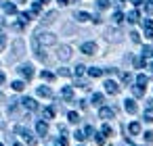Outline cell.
I'll return each instance as SVG.
<instances>
[{
  "mask_svg": "<svg viewBox=\"0 0 153 146\" xmlns=\"http://www.w3.org/2000/svg\"><path fill=\"white\" fill-rule=\"evenodd\" d=\"M15 134H19V136H21L30 146H36V144H38V140L32 136V131H30V129H25L23 125H17V127H15Z\"/></svg>",
  "mask_w": 153,
  "mask_h": 146,
  "instance_id": "cell-1",
  "label": "cell"
},
{
  "mask_svg": "<svg viewBox=\"0 0 153 146\" xmlns=\"http://www.w3.org/2000/svg\"><path fill=\"white\" fill-rule=\"evenodd\" d=\"M23 56V40H15V44H13V54L9 56V61H17V59H21Z\"/></svg>",
  "mask_w": 153,
  "mask_h": 146,
  "instance_id": "cell-2",
  "label": "cell"
},
{
  "mask_svg": "<svg viewBox=\"0 0 153 146\" xmlns=\"http://www.w3.org/2000/svg\"><path fill=\"white\" fill-rule=\"evenodd\" d=\"M17 71H19V73H21V77H25L27 81L34 77V67H32V65H21Z\"/></svg>",
  "mask_w": 153,
  "mask_h": 146,
  "instance_id": "cell-3",
  "label": "cell"
},
{
  "mask_svg": "<svg viewBox=\"0 0 153 146\" xmlns=\"http://www.w3.org/2000/svg\"><path fill=\"white\" fill-rule=\"evenodd\" d=\"M99 117H101V119H113V117H115V109H111V106H101V109H99Z\"/></svg>",
  "mask_w": 153,
  "mask_h": 146,
  "instance_id": "cell-4",
  "label": "cell"
},
{
  "mask_svg": "<svg viewBox=\"0 0 153 146\" xmlns=\"http://www.w3.org/2000/svg\"><path fill=\"white\" fill-rule=\"evenodd\" d=\"M105 92H107V94H117V92H120V86H117L113 79H107V81H105Z\"/></svg>",
  "mask_w": 153,
  "mask_h": 146,
  "instance_id": "cell-5",
  "label": "cell"
},
{
  "mask_svg": "<svg viewBox=\"0 0 153 146\" xmlns=\"http://www.w3.org/2000/svg\"><path fill=\"white\" fill-rule=\"evenodd\" d=\"M124 109H126V113H130V115H134V113L138 111V106H136V102H134L132 98H126V100H124Z\"/></svg>",
  "mask_w": 153,
  "mask_h": 146,
  "instance_id": "cell-6",
  "label": "cell"
},
{
  "mask_svg": "<svg viewBox=\"0 0 153 146\" xmlns=\"http://www.w3.org/2000/svg\"><path fill=\"white\" fill-rule=\"evenodd\" d=\"M80 50H82L84 54H94V52H97V44H94V42H84Z\"/></svg>",
  "mask_w": 153,
  "mask_h": 146,
  "instance_id": "cell-7",
  "label": "cell"
},
{
  "mask_svg": "<svg viewBox=\"0 0 153 146\" xmlns=\"http://www.w3.org/2000/svg\"><path fill=\"white\" fill-rule=\"evenodd\" d=\"M143 27H145V36H147L149 40H153V21H151V19H145V21H143Z\"/></svg>",
  "mask_w": 153,
  "mask_h": 146,
  "instance_id": "cell-8",
  "label": "cell"
},
{
  "mask_svg": "<svg viewBox=\"0 0 153 146\" xmlns=\"http://www.w3.org/2000/svg\"><path fill=\"white\" fill-rule=\"evenodd\" d=\"M57 54H59L61 61H67V59H71V48H69V46H61Z\"/></svg>",
  "mask_w": 153,
  "mask_h": 146,
  "instance_id": "cell-9",
  "label": "cell"
},
{
  "mask_svg": "<svg viewBox=\"0 0 153 146\" xmlns=\"http://www.w3.org/2000/svg\"><path fill=\"white\" fill-rule=\"evenodd\" d=\"M21 104H23L25 109H30V111H36V109H38V102H36L34 98H30V96H25V98L21 100Z\"/></svg>",
  "mask_w": 153,
  "mask_h": 146,
  "instance_id": "cell-10",
  "label": "cell"
},
{
  "mask_svg": "<svg viewBox=\"0 0 153 146\" xmlns=\"http://www.w3.org/2000/svg\"><path fill=\"white\" fill-rule=\"evenodd\" d=\"M61 98H63V100H71V98H74V90H71V86H65V88L61 90Z\"/></svg>",
  "mask_w": 153,
  "mask_h": 146,
  "instance_id": "cell-11",
  "label": "cell"
},
{
  "mask_svg": "<svg viewBox=\"0 0 153 146\" xmlns=\"http://www.w3.org/2000/svg\"><path fill=\"white\" fill-rule=\"evenodd\" d=\"M36 131H38L40 136H46V134H48V125H46L44 121H38V123H36Z\"/></svg>",
  "mask_w": 153,
  "mask_h": 146,
  "instance_id": "cell-12",
  "label": "cell"
},
{
  "mask_svg": "<svg viewBox=\"0 0 153 146\" xmlns=\"http://www.w3.org/2000/svg\"><path fill=\"white\" fill-rule=\"evenodd\" d=\"M74 17H76L78 21H82V23H84V21H88V19H92V17H90L88 13H84V11H76V13H74Z\"/></svg>",
  "mask_w": 153,
  "mask_h": 146,
  "instance_id": "cell-13",
  "label": "cell"
},
{
  "mask_svg": "<svg viewBox=\"0 0 153 146\" xmlns=\"http://www.w3.org/2000/svg\"><path fill=\"white\" fill-rule=\"evenodd\" d=\"M38 96L51 98V96H53V90H51V88H46V86H40V88H38Z\"/></svg>",
  "mask_w": 153,
  "mask_h": 146,
  "instance_id": "cell-14",
  "label": "cell"
},
{
  "mask_svg": "<svg viewBox=\"0 0 153 146\" xmlns=\"http://www.w3.org/2000/svg\"><path fill=\"white\" fill-rule=\"evenodd\" d=\"M103 100H105L103 94H99V92L92 94V104H94V106H103Z\"/></svg>",
  "mask_w": 153,
  "mask_h": 146,
  "instance_id": "cell-15",
  "label": "cell"
},
{
  "mask_svg": "<svg viewBox=\"0 0 153 146\" xmlns=\"http://www.w3.org/2000/svg\"><path fill=\"white\" fill-rule=\"evenodd\" d=\"M143 119H145L147 123H151V121H153V106H147V109H145V113H143Z\"/></svg>",
  "mask_w": 153,
  "mask_h": 146,
  "instance_id": "cell-16",
  "label": "cell"
},
{
  "mask_svg": "<svg viewBox=\"0 0 153 146\" xmlns=\"http://www.w3.org/2000/svg\"><path fill=\"white\" fill-rule=\"evenodd\" d=\"M105 73V69H99V67H92V69H88V75L90 77H101Z\"/></svg>",
  "mask_w": 153,
  "mask_h": 146,
  "instance_id": "cell-17",
  "label": "cell"
},
{
  "mask_svg": "<svg viewBox=\"0 0 153 146\" xmlns=\"http://www.w3.org/2000/svg\"><path fill=\"white\" fill-rule=\"evenodd\" d=\"M128 131H130L132 136L140 134V123H136V121H134V123H130V125H128Z\"/></svg>",
  "mask_w": 153,
  "mask_h": 146,
  "instance_id": "cell-18",
  "label": "cell"
},
{
  "mask_svg": "<svg viewBox=\"0 0 153 146\" xmlns=\"http://www.w3.org/2000/svg\"><path fill=\"white\" fill-rule=\"evenodd\" d=\"M2 7H4V11H7L9 15H15V13H17V7H15L13 2H4Z\"/></svg>",
  "mask_w": 153,
  "mask_h": 146,
  "instance_id": "cell-19",
  "label": "cell"
},
{
  "mask_svg": "<svg viewBox=\"0 0 153 146\" xmlns=\"http://www.w3.org/2000/svg\"><path fill=\"white\" fill-rule=\"evenodd\" d=\"M126 19H128V23H136L138 21V11H130L126 15Z\"/></svg>",
  "mask_w": 153,
  "mask_h": 146,
  "instance_id": "cell-20",
  "label": "cell"
},
{
  "mask_svg": "<svg viewBox=\"0 0 153 146\" xmlns=\"http://www.w3.org/2000/svg\"><path fill=\"white\" fill-rule=\"evenodd\" d=\"M55 17H57V13H55V11L46 13V15H44V19H42V23H53V21H55Z\"/></svg>",
  "mask_w": 153,
  "mask_h": 146,
  "instance_id": "cell-21",
  "label": "cell"
},
{
  "mask_svg": "<svg viewBox=\"0 0 153 146\" xmlns=\"http://www.w3.org/2000/svg\"><path fill=\"white\" fill-rule=\"evenodd\" d=\"M67 119H69V123H78V121H80V115H78L76 111H69V113H67Z\"/></svg>",
  "mask_w": 153,
  "mask_h": 146,
  "instance_id": "cell-22",
  "label": "cell"
},
{
  "mask_svg": "<svg viewBox=\"0 0 153 146\" xmlns=\"http://www.w3.org/2000/svg\"><path fill=\"white\" fill-rule=\"evenodd\" d=\"M32 17H34V13H32V11H30V13H19V19H21V23H27Z\"/></svg>",
  "mask_w": 153,
  "mask_h": 146,
  "instance_id": "cell-23",
  "label": "cell"
},
{
  "mask_svg": "<svg viewBox=\"0 0 153 146\" xmlns=\"http://www.w3.org/2000/svg\"><path fill=\"white\" fill-rule=\"evenodd\" d=\"M111 21H113L115 25H117V23H122V21H124V15H122L120 11H115V13H113V17H111Z\"/></svg>",
  "mask_w": 153,
  "mask_h": 146,
  "instance_id": "cell-24",
  "label": "cell"
},
{
  "mask_svg": "<svg viewBox=\"0 0 153 146\" xmlns=\"http://www.w3.org/2000/svg\"><path fill=\"white\" fill-rule=\"evenodd\" d=\"M84 71H86V67H84V65H78V67L74 69V75H76V77H82Z\"/></svg>",
  "mask_w": 153,
  "mask_h": 146,
  "instance_id": "cell-25",
  "label": "cell"
},
{
  "mask_svg": "<svg viewBox=\"0 0 153 146\" xmlns=\"http://www.w3.org/2000/svg\"><path fill=\"white\" fill-rule=\"evenodd\" d=\"M147 81H149V77H147L145 73H140V75H136V84H138V86H145Z\"/></svg>",
  "mask_w": 153,
  "mask_h": 146,
  "instance_id": "cell-26",
  "label": "cell"
},
{
  "mask_svg": "<svg viewBox=\"0 0 153 146\" xmlns=\"http://www.w3.org/2000/svg\"><path fill=\"white\" fill-rule=\"evenodd\" d=\"M42 115H44L46 119H53V117H55V109H51V106H46V109L42 111Z\"/></svg>",
  "mask_w": 153,
  "mask_h": 146,
  "instance_id": "cell-27",
  "label": "cell"
},
{
  "mask_svg": "<svg viewBox=\"0 0 153 146\" xmlns=\"http://www.w3.org/2000/svg\"><path fill=\"white\" fill-rule=\"evenodd\" d=\"M11 86H13V90H15V92H21V90L25 88V84H23V81H13Z\"/></svg>",
  "mask_w": 153,
  "mask_h": 146,
  "instance_id": "cell-28",
  "label": "cell"
},
{
  "mask_svg": "<svg viewBox=\"0 0 153 146\" xmlns=\"http://www.w3.org/2000/svg\"><path fill=\"white\" fill-rule=\"evenodd\" d=\"M132 94H134V96L138 98V96H143V94H145V88H143V86H134V90H132Z\"/></svg>",
  "mask_w": 153,
  "mask_h": 146,
  "instance_id": "cell-29",
  "label": "cell"
},
{
  "mask_svg": "<svg viewBox=\"0 0 153 146\" xmlns=\"http://www.w3.org/2000/svg\"><path fill=\"white\" fill-rule=\"evenodd\" d=\"M101 134H103L105 138H107V136H111V134H113V129H111V125H107V123H105V125H103V129H101Z\"/></svg>",
  "mask_w": 153,
  "mask_h": 146,
  "instance_id": "cell-30",
  "label": "cell"
},
{
  "mask_svg": "<svg viewBox=\"0 0 153 146\" xmlns=\"http://www.w3.org/2000/svg\"><path fill=\"white\" fill-rule=\"evenodd\" d=\"M145 11H147V15H153V0H147L145 2Z\"/></svg>",
  "mask_w": 153,
  "mask_h": 146,
  "instance_id": "cell-31",
  "label": "cell"
},
{
  "mask_svg": "<svg viewBox=\"0 0 153 146\" xmlns=\"http://www.w3.org/2000/svg\"><path fill=\"white\" fill-rule=\"evenodd\" d=\"M40 75H42V79H46V81H53V79H55V75H53L51 71H42Z\"/></svg>",
  "mask_w": 153,
  "mask_h": 146,
  "instance_id": "cell-32",
  "label": "cell"
},
{
  "mask_svg": "<svg viewBox=\"0 0 153 146\" xmlns=\"http://www.w3.org/2000/svg\"><path fill=\"white\" fill-rule=\"evenodd\" d=\"M74 138H76V140H78V142H84V140H86V134H84V131H80V129H78V131H76V134H74Z\"/></svg>",
  "mask_w": 153,
  "mask_h": 146,
  "instance_id": "cell-33",
  "label": "cell"
},
{
  "mask_svg": "<svg viewBox=\"0 0 153 146\" xmlns=\"http://www.w3.org/2000/svg\"><path fill=\"white\" fill-rule=\"evenodd\" d=\"M7 46V36H4V32L2 29H0V50H2Z\"/></svg>",
  "mask_w": 153,
  "mask_h": 146,
  "instance_id": "cell-34",
  "label": "cell"
},
{
  "mask_svg": "<svg viewBox=\"0 0 153 146\" xmlns=\"http://www.w3.org/2000/svg\"><path fill=\"white\" fill-rule=\"evenodd\" d=\"M59 75H61V77H69V75H71V71H69L67 67H61V69H59Z\"/></svg>",
  "mask_w": 153,
  "mask_h": 146,
  "instance_id": "cell-35",
  "label": "cell"
},
{
  "mask_svg": "<svg viewBox=\"0 0 153 146\" xmlns=\"http://www.w3.org/2000/svg\"><path fill=\"white\" fill-rule=\"evenodd\" d=\"M84 134H86V138H88V136H97V134H94V127H92V125H86Z\"/></svg>",
  "mask_w": 153,
  "mask_h": 146,
  "instance_id": "cell-36",
  "label": "cell"
},
{
  "mask_svg": "<svg viewBox=\"0 0 153 146\" xmlns=\"http://www.w3.org/2000/svg\"><path fill=\"white\" fill-rule=\"evenodd\" d=\"M97 7L99 9H107L109 7V0H97Z\"/></svg>",
  "mask_w": 153,
  "mask_h": 146,
  "instance_id": "cell-37",
  "label": "cell"
},
{
  "mask_svg": "<svg viewBox=\"0 0 153 146\" xmlns=\"http://www.w3.org/2000/svg\"><path fill=\"white\" fill-rule=\"evenodd\" d=\"M40 7H42V2L38 0V2H34V7H32V13L36 15V13H40Z\"/></svg>",
  "mask_w": 153,
  "mask_h": 146,
  "instance_id": "cell-38",
  "label": "cell"
},
{
  "mask_svg": "<svg viewBox=\"0 0 153 146\" xmlns=\"http://www.w3.org/2000/svg\"><path fill=\"white\" fill-rule=\"evenodd\" d=\"M94 140H97V144H99V146H103V144H105V136H103V134H97V138H94Z\"/></svg>",
  "mask_w": 153,
  "mask_h": 146,
  "instance_id": "cell-39",
  "label": "cell"
},
{
  "mask_svg": "<svg viewBox=\"0 0 153 146\" xmlns=\"http://www.w3.org/2000/svg\"><path fill=\"white\" fill-rule=\"evenodd\" d=\"M57 144H59V146H67V138H65V136H59V138H57Z\"/></svg>",
  "mask_w": 153,
  "mask_h": 146,
  "instance_id": "cell-40",
  "label": "cell"
},
{
  "mask_svg": "<svg viewBox=\"0 0 153 146\" xmlns=\"http://www.w3.org/2000/svg\"><path fill=\"white\" fill-rule=\"evenodd\" d=\"M130 38H132V42H134V44H138V42H140V36H138L136 32H132V34H130Z\"/></svg>",
  "mask_w": 153,
  "mask_h": 146,
  "instance_id": "cell-41",
  "label": "cell"
},
{
  "mask_svg": "<svg viewBox=\"0 0 153 146\" xmlns=\"http://www.w3.org/2000/svg\"><path fill=\"white\" fill-rule=\"evenodd\" d=\"M130 79H132L130 73H122V81H124V84H130Z\"/></svg>",
  "mask_w": 153,
  "mask_h": 146,
  "instance_id": "cell-42",
  "label": "cell"
},
{
  "mask_svg": "<svg viewBox=\"0 0 153 146\" xmlns=\"http://www.w3.org/2000/svg\"><path fill=\"white\" fill-rule=\"evenodd\" d=\"M145 140L147 142H153V131H145Z\"/></svg>",
  "mask_w": 153,
  "mask_h": 146,
  "instance_id": "cell-43",
  "label": "cell"
},
{
  "mask_svg": "<svg viewBox=\"0 0 153 146\" xmlns=\"http://www.w3.org/2000/svg\"><path fill=\"white\" fill-rule=\"evenodd\" d=\"M78 106H80V109H86L88 104H86V100H78Z\"/></svg>",
  "mask_w": 153,
  "mask_h": 146,
  "instance_id": "cell-44",
  "label": "cell"
},
{
  "mask_svg": "<svg viewBox=\"0 0 153 146\" xmlns=\"http://www.w3.org/2000/svg\"><path fill=\"white\" fill-rule=\"evenodd\" d=\"M130 2H132L134 7H138V4H143V0H130Z\"/></svg>",
  "mask_w": 153,
  "mask_h": 146,
  "instance_id": "cell-45",
  "label": "cell"
},
{
  "mask_svg": "<svg viewBox=\"0 0 153 146\" xmlns=\"http://www.w3.org/2000/svg\"><path fill=\"white\" fill-rule=\"evenodd\" d=\"M57 2H59V4H67V2H69V0H57Z\"/></svg>",
  "mask_w": 153,
  "mask_h": 146,
  "instance_id": "cell-46",
  "label": "cell"
},
{
  "mask_svg": "<svg viewBox=\"0 0 153 146\" xmlns=\"http://www.w3.org/2000/svg\"><path fill=\"white\" fill-rule=\"evenodd\" d=\"M0 84H4V73H0Z\"/></svg>",
  "mask_w": 153,
  "mask_h": 146,
  "instance_id": "cell-47",
  "label": "cell"
},
{
  "mask_svg": "<svg viewBox=\"0 0 153 146\" xmlns=\"http://www.w3.org/2000/svg\"><path fill=\"white\" fill-rule=\"evenodd\" d=\"M149 69H151V71H153V56H151V65H149Z\"/></svg>",
  "mask_w": 153,
  "mask_h": 146,
  "instance_id": "cell-48",
  "label": "cell"
},
{
  "mask_svg": "<svg viewBox=\"0 0 153 146\" xmlns=\"http://www.w3.org/2000/svg\"><path fill=\"white\" fill-rule=\"evenodd\" d=\"M46 146H59V144H46Z\"/></svg>",
  "mask_w": 153,
  "mask_h": 146,
  "instance_id": "cell-49",
  "label": "cell"
},
{
  "mask_svg": "<svg viewBox=\"0 0 153 146\" xmlns=\"http://www.w3.org/2000/svg\"><path fill=\"white\" fill-rule=\"evenodd\" d=\"M0 4H4V0H0Z\"/></svg>",
  "mask_w": 153,
  "mask_h": 146,
  "instance_id": "cell-50",
  "label": "cell"
},
{
  "mask_svg": "<svg viewBox=\"0 0 153 146\" xmlns=\"http://www.w3.org/2000/svg\"><path fill=\"white\" fill-rule=\"evenodd\" d=\"M40 2H48V0H40Z\"/></svg>",
  "mask_w": 153,
  "mask_h": 146,
  "instance_id": "cell-51",
  "label": "cell"
},
{
  "mask_svg": "<svg viewBox=\"0 0 153 146\" xmlns=\"http://www.w3.org/2000/svg\"><path fill=\"white\" fill-rule=\"evenodd\" d=\"M13 146H21V144H13Z\"/></svg>",
  "mask_w": 153,
  "mask_h": 146,
  "instance_id": "cell-52",
  "label": "cell"
},
{
  "mask_svg": "<svg viewBox=\"0 0 153 146\" xmlns=\"http://www.w3.org/2000/svg\"><path fill=\"white\" fill-rule=\"evenodd\" d=\"M0 146H2V144H0Z\"/></svg>",
  "mask_w": 153,
  "mask_h": 146,
  "instance_id": "cell-53",
  "label": "cell"
}]
</instances>
